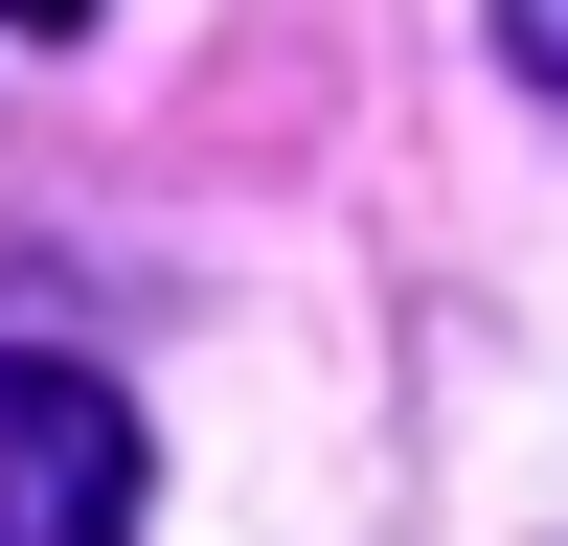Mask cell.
<instances>
[{
    "instance_id": "obj_1",
    "label": "cell",
    "mask_w": 568,
    "mask_h": 546,
    "mask_svg": "<svg viewBox=\"0 0 568 546\" xmlns=\"http://www.w3.org/2000/svg\"><path fill=\"white\" fill-rule=\"evenodd\" d=\"M160 455H136V387L69 342H0V546H136Z\"/></svg>"
},
{
    "instance_id": "obj_3",
    "label": "cell",
    "mask_w": 568,
    "mask_h": 546,
    "mask_svg": "<svg viewBox=\"0 0 568 546\" xmlns=\"http://www.w3.org/2000/svg\"><path fill=\"white\" fill-rule=\"evenodd\" d=\"M0 23H91V0H0Z\"/></svg>"
},
{
    "instance_id": "obj_2",
    "label": "cell",
    "mask_w": 568,
    "mask_h": 546,
    "mask_svg": "<svg viewBox=\"0 0 568 546\" xmlns=\"http://www.w3.org/2000/svg\"><path fill=\"white\" fill-rule=\"evenodd\" d=\"M500 69H524V91H568V0H500Z\"/></svg>"
}]
</instances>
